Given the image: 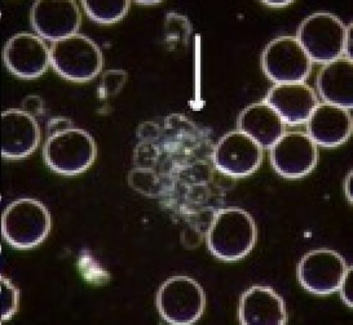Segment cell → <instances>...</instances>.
I'll list each match as a JSON object with an SVG mask.
<instances>
[{"label": "cell", "instance_id": "obj_1", "mask_svg": "<svg viewBox=\"0 0 353 325\" xmlns=\"http://www.w3.org/2000/svg\"><path fill=\"white\" fill-rule=\"evenodd\" d=\"M257 235L255 222L250 213L236 207L216 211L206 234L211 253L216 258L234 262L247 255Z\"/></svg>", "mask_w": 353, "mask_h": 325}, {"label": "cell", "instance_id": "obj_2", "mask_svg": "<svg viewBox=\"0 0 353 325\" xmlns=\"http://www.w3.org/2000/svg\"><path fill=\"white\" fill-rule=\"evenodd\" d=\"M96 153V145L92 136L72 125L48 134L43 151L49 168L66 176L85 171L94 161Z\"/></svg>", "mask_w": 353, "mask_h": 325}, {"label": "cell", "instance_id": "obj_3", "mask_svg": "<svg viewBox=\"0 0 353 325\" xmlns=\"http://www.w3.org/2000/svg\"><path fill=\"white\" fill-rule=\"evenodd\" d=\"M50 64L63 78L85 82L101 70L103 59L98 45L88 36L75 33L52 41Z\"/></svg>", "mask_w": 353, "mask_h": 325}, {"label": "cell", "instance_id": "obj_4", "mask_svg": "<svg viewBox=\"0 0 353 325\" xmlns=\"http://www.w3.org/2000/svg\"><path fill=\"white\" fill-rule=\"evenodd\" d=\"M50 216L46 207L32 198L14 200L2 216L3 238L13 247L30 249L40 244L50 229Z\"/></svg>", "mask_w": 353, "mask_h": 325}, {"label": "cell", "instance_id": "obj_5", "mask_svg": "<svg viewBox=\"0 0 353 325\" xmlns=\"http://www.w3.org/2000/svg\"><path fill=\"white\" fill-rule=\"evenodd\" d=\"M345 30L334 14L316 12L301 23L296 39L312 62L325 64L343 56Z\"/></svg>", "mask_w": 353, "mask_h": 325}, {"label": "cell", "instance_id": "obj_6", "mask_svg": "<svg viewBox=\"0 0 353 325\" xmlns=\"http://www.w3.org/2000/svg\"><path fill=\"white\" fill-rule=\"evenodd\" d=\"M156 302L160 315L168 323L191 324L202 315L205 297L197 282L186 276H174L161 286Z\"/></svg>", "mask_w": 353, "mask_h": 325}, {"label": "cell", "instance_id": "obj_7", "mask_svg": "<svg viewBox=\"0 0 353 325\" xmlns=\"http://www.w3.org/2000/svg\"><path fill=\"white\" fill-rule=\"evenodd\" d=\"M312 63L296 37L291 36L274 39L261 56L263 73L276 84L304 82L311 72Z\"/></svg>", "mask_w": 353, "mask_h": 325}, {"label": "cell", "instance_id": "obj_8", "mask_svg": "<svg viewBox=\"0 0 353 325\" xmlns=\"http://www.w3.org/2000/svg\"><path fill=\"white\" fill-rule=\"evenodd\" d=\"M348 269L345 259L328 249H318L305 254L297 266V278L308 292L326 295L339 290Z\"/></svg>", "mask_w": 353, "mask_h": 325}, {"label": "cell", "instance_id": "obj_9", "mask_svg": "<svg viewBox=\"0 0 353 325\" xmlns=\"http://www.w3.org/2000/svg\"><path fill=\"white\" fill-rule=\"evenodd\" d=\"M318 160L317 145L303 132H285L270 148V160L275 171L285 178H302L310 173Z\"/></svg>", "mask_w": 353, "mask_h": 325}, {"label": "cell", "instance_id": "obj_10", "mask_svg": "<svg viewBox=\"0 0 353 325\" xmlns=\"http://www.w3.org/2000/svg\"><path fill=\"white\" fill-rule=\"evenodd\" d=\"M212 159L221 173L234 178L250 175L260 166L263 148L237 130L223 135L212 149Z\"/></svg>", "mask_w": 353, "mask_h": 325}, {"label": "cell", "instance_id": "obj_11", "mask_svg": "<svg viewBox=\"0 0 353 325\" xmlns=\"http://www.w3.org/2000/svg\"><path fill=\"white\" fill-rule=\"evenodd\" d=\"M30 21L39 36L54 41L77 33L81 14L73 0H37L30 8Z\"/></svg>", "mask_w": 353, "mask_h": 325}, {"label": "cell", "instance_id": "obj_12", "mask_svg": "<svg viewBox=\"0 0 353 325\" xmlns=\"http://www.w3.org/2000/svg\"><path fill=\"white\" fill-rule=\"evenodd\" d=\"M2 58L14 76L32 79L42 75L50 65V50L38 36L28 32L12 35L6 43Z\"/></svg>", "mask_w": 353, "mask_h": 325}, {"label": "cell", "instance_id": "obj_13", "mask_svg": "<svg viewBox=\"0 0 353 325\" xmlns=\"http://www.w3.org/2000/svg\"><path fill=\"white\" fill-rule=\"evenodd\" d=\"M40 141V129L34 116L19 109L1 113V156L19 159L32 154Z\"/></svg>", "mask_w": 353, "mask_h": 325}, {"label": "cell", "instance_id": "obj_14", "mask_svg": "<svg viewBox=\"0 0 353 325\" xmlns=\"http://www.w3.org/2000/svg\"><path fill=\"white\" fill-rule=\"evenodd\" d=\"M285 125L306 123L319 101L314 90L304 82L275 84L264 99Z\"/></svg>", "mask_w": 353, "mask_h": 325}, {"label": "cell", "instance_id": "obj_15", "mask_svg": "<svg viewBox=\"0 0 353 325\" xmlns=\"http://www.w3.org/2000/svg\"><path fill=\"white\" fill-rule=\"evenodd\" d=\"M239 324L242 325H284L287 313L283 298L271 287L252 286L239 299Z\"/></svg>", "mask_w": 353, "mask_h": 325}, {"label": "cell", "instance_id": "obj_16", "mask_svg": "<svg viewBox=\"0 0 353 325\" xmlns=\"http://www.w3.org/2000/svg\"><path fill=\"white\" fill-rule=\"evenodd\" d=\"M306 134L316 145H341L352 132L350 109L325 102L319 103L306 121Z\"/></svg>", "mask_w": 353, "mask_h": 325}, {"label": "cell", "instance_id": "obj_17", "mask_svg": "<svg viewBox=\"0 0 353 325\" xmlns=\"http://www.w3.org/2000/svg\"><path fill=\"white\" fill-rule=\"evenodd\" d=\"M238 130L263 149H270L285 132V123L265 101L252 103L239 114Z\"/></svg>", "mask_w": 353, "mask_h": 325}, {"label": "cell", "instance_id": "obj_18", "mask_svg": "<svg viewBox=\"0 0 353 325\" xmlns=\"http://www.w3.org/2000/svg\"><path fill=\"white\" fill-rule=\"evenodd\" d=\"M316 85L325 103L352 109L353 60L342 56L324 64L317 74Z\"/></svg>", "mask_w": 353, "mask_h": 325}, {"label": "cell", "instance_id": "obj_19", "mask_svg": "<svg viewBox=\"0 0 353 325\" xmlns=\"http://www.w3.org/2000/svg\"><path fill=\"white\" fill-rule=\"evenodd\" d=\"M81 5L87 15L103 24L119 21L128 13L131 1L128 0H83Z\"/></svg>", "mask_w": 353, "mask_h": 325}, {"label": "cell", "instance_id": "obj_20", "mask_svg": "<svg viewBox=\"0 0 353 325\" xmlns=\"http://www.w3.org/2000/svg\"><path fill=\"white\" fill-rule=\"evenodd\" d=\"M188 19L177 13H168L165 19V42L172 49L185 45L191 33Z\"/></svg>", "mask_w": 353, "mask_h": 325}, {"label": "cell", "instance_id": "obj_21", "mask_svg": "<svg viewBox=\"0 0 353 325\" xmlns=\"http://www.w3.org/2000/svg\"><path fill=\"white\" fill-rule=\"evenodd\" d=\"M18 304L17 289L8 282L0 285V324L8 320L14 314Z\"/></svg>", "mask_w": 353, "mask_h": 325}, {"label": "cell", "instance_id": "obj_22", "mask_svg": "<svg viewBox=\"0 0 353 325\" xmlns=\"http://www.w3.org/2000/svg\"><path fill=\"white\" fill-rule=\"evenodd\" d=\"M352 266H348V269L339 288L341 300L347 306L350 308L352 307Z\"/></svg>", "mask_w": 353, "mask_h": 325}, {"label": "cell", "instance_id": "obj_23", "mask_svg": "<svg viewBox=\"0 0 353 325\" xmlns=\"http://www.w3.org/2000/svg\"><path fill=\"white\" fill-rule=\"evenodd\" d=\"M22 110L34 116L39 114L43 109L42 101L37 96H29L22 103Z\"/></svg>", "mask_w": 353, "mask_h": 325}, {"label": "cell", "instance_id": "obj_24", "mask_svg": "<svg viewBox=\"0 0 353 325\" xmlns=\"http://www.w3.org/2000/svg\"><path fill=\"white\" fill-rule=\"evenodd\" d=\"M352 23L346 26L343 42V56L352 60Z\"/></svg>", "mask_w": 353, "mask_h": 325}, {"label": "cell", "instance_id": "obj_25", "mask_svg": "<svg viewBox=\"0 0 353 325\" xmlns=\"http://www.w3.org/2000/svg\"><path fill=\"white\" fill-rule=\"evenodd\" d=\"M4 209H5L4 203H3L2 197L0 196V249L1 247L2 240L3 238V233H2L1 224H2V216L3 213Z\"/></svg>", "mask_w": 353, "mask_h": 325}, {"label": "cell", "instance_id": "obj_26", "mask_svg": "<svg viewBox=\"0 0 353 325\" xmlns=\"http://www.w3.org/2000/svg\"><path fill=\"white\" fill-rule=\"evenodd\" d=\"M263 2L265 3V4L268 5L270 6H274V7L276 6V5H279V6H286L292 1H265Z\"/></svg>", "mask_w": 353, "mask_h": 325}]
</instances>
